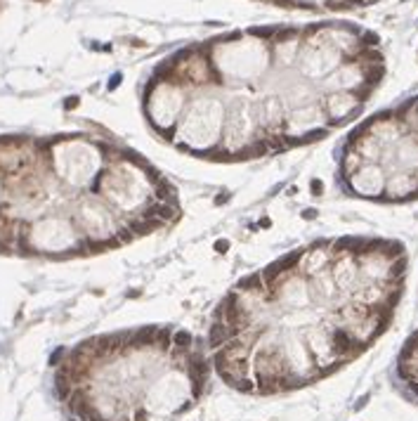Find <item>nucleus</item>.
Listing matches in <instances>:
<instances>
[{"label":"nucleus","instance_id":"nucleus-2","mask_svg":"<svg viewBox=\"0 0 418 421\" xmlns=\"http://www.w3.org/2000/svg\"><path fill=\"white\" fill-rule=\"evenodd\" d=\"M406 244L381 234L307 241L215 303L206 343L232 390L274 397L328 379L388 334L406 293Z\"/></svg>","mask_w":418,"mask_h":421},{"label":"nucleus","instance_id":"nucleus-4","mask_svg":"<svg viewBox=\"0 0 418 421\" xmlns=\"http://www.w3.org/2000/svg\"><path fill=\"white\" fill-rule=\"evenodd\" d=\"M335 187L378 206L418 201V97L359 121L335 147Z\"/></svg>","mask_w":418,"mask_h":421},{"label":"nucleus","instance_id":"nucleus-3","mask_svg":"<svg viewBox=\"0 0 418 421\" xmlns=\"http://www.w3.org/2000/svg\"><path fill=\"white\" fill-rule=\"evenodd\" d=\"M55 393L99 384V395L69 407L81 421H175L201 402L213 379L206 338L175 324H140L64 348Z\"/></svg>","mask_w":418,"mask_h":421},{"label":"nucleus","instance_id":"nucleus-5","mask_svg":"<svg viewBox=\"0 0 418 421\" xmlns=\"http://www.w3.org/2000/svg\"><path fill=\"white\" fill-rule=\"evenodd\" d=\"M394 388L411 402L418 405V329L411 331L392 364Z\"/></svg>","mask_w":418,"mask_h":421},{"label":"nucleus","instance_id":"nucleus-1","mask_svg":"<svg viewBox=\"0 0 418 421\" xmlns=\"http://www.w3.org/2000/svg\"><path fill=\"white\" fill-rule=\"evenodd\" d=\"M385 78L381 36L350 22L274 24L191 43L142 93L158 142L203 163H251L350 126Z\"/></svg>","mask_w":418,"mask_h":421}]
</instances>
